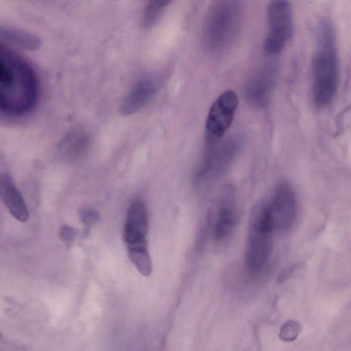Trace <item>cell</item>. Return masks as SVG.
I'll use <instances>...</instances> for the list:
<instances>
[{"instance_id": "obj_11", "label": "cell", "mask_w": 351, "mask_h": 351, "mask_svg": "<svg viewBox=\"0 0 351 351\" xmlns=\"http://www.w3.org/2000/svg\"><path fill=\"white\" fill-rule=\"evenodd\" d=\"M156 81L149 77L139 80L124 97L120 106L122 114L129 115L143 108L154 95Z\"/></svg>"}, {"instance_id": "obj_19", "label": "cell", "mask_w": 351, "mask_h": 351, "mask_svg": "<svg viewBox=\"0 0 351 351\" xmlns=\"http://www.w3.org/2000/svg\"><path fill=\"white\" fill-rule=\"evenodd\" d=\"M77 230L69 225H62L60 228L59 236L60 239L66 244H70L74 240Z\"/></svg>"}, {"instance_id": "obj_17", "label": "cell", "mask_w": 351, "mask_h": 351, "mask_svg": "<svg viewBox=\"0 0 351 351\" xmlns=\"http://www.w3.org/2000/svg\"><path fill=\"white\" fill-rule=\"evenodd\" d=\"M301 331L300 324L295 320H288L281 326L279 337L283 341L290 342L298 337Z\"/></svg>"}, {"instance_id": "obj_4", "label": "cell", "mask_w": 351, "mask_h": 351, "mask_svg": "<svg viewBox=\"0 0 351 351\" xmlns=\"http://www.w3.org/2000/svg\"><path fill=\"white\" fill-rule=\"evenodd\" d=\"M274 230L269 204L261 200L254 206L250 217L245 261L250 271L261 270L268 261L272 250Z\"/></svg>"}, {"instance_id": "obj_18", "label": "cell", "mask_w": 351, "mask_h": 351, "mask_svg": "<svg viewBox=\"0 0 351 351\" xmlns=\"http://www.w3.org/2000/svg\"><path fill=\"white\" fill-rule=\"evenodd\" d=\"M79 217L81 222L88 230V228L99 221V215L98 212L93 208H84L80 210Z\"/></svg>"}, {"instance_id": "obj_15", "label": "cell", "mask_w": 351, "mask_h": 351, "mask_svg": "<svg viewBox=\"0 0 351 351\" xmlns=\"http://www.w3.org/2000/svg\"><path fill=\"white\" fill-rule=\"evenodd\" d=\"M130 260L138 272L144 276H149L152 271V263L148 247H135L128 250Z\"/></svg>"}, {"instance_id": "obj_7", "label": "cell", "mask_w": 351, "mask_h": 351, "mask_svg": "<svg viewBox=\"0 0 351 351\" xmlns=\"http://www.w3.org/2000/svg\"><path fill=\"white\" fill-rule=\"evenodd\" d=\"M237 220V200L235 189L226 185L222 190L213 223V235L217 240L229 237Z\"/></svg>"}, {"instance_id": "obj_2", "label": "cell", "mask_w": 351, "mask_h": 351, "mask_svg": "<svg viewBox=\"0 0 351 351\" xmlns=\"http://www.w3.org/2000/svg\"><path fill=\"white\" fill-rule=\"evenodd\" d=\"M317 47L312 61L313 99L317 108L331 104L339 85L338 58L334 29L328 20L317 27Z\"/></svg>"}, {"instance_id": "obj_6", "label": "cell", "mask_w": 351, "mask_h": 351, "mask_svg": "<svg viewBox=\"0 0 351 351\" xmlns=\"http://www.w3.org/2000/svg\"><path fill=\"white\" fill-rule=\"evenodd\" d=\"M238 104L237 95L232 90L221 93L212 104L206 121V136L208 144H214L229 129Z\"/></svg>"}, {"instance_id": "obj_8", "label": "cell", "mask_w": 351, "mask_h": 351, "mask_svg": "<svg viewBox=\"0 0 351 351\" xmlns=\"http://www.w3.org/2000/svg\"><path fill=\"white\" fill-rule=\"evenodd\" d=\"M296 202L292 189L282 184L276 190L269 211L274 229L285 230L289 228L295 219Z\"/></svg>"}, {"instance_id": "obj_10", "label": "cell", "mask_w": 351, "mask_h": 351, "mask_svg": "<svg viewBox=\"0 0 351 351\" xmlns=\"http://www.w3.org/2000/svg\"><path fill=\"white\" fill-rule=\"evenodd\" d=\"M275 83V73L271 67L259 70L248 82L245 97L248 102L256 107L265 106L270 99Z\"/></svg>"}, {"instance_id": "obj_16", "label": "cell", "mask_w": 351, "mask_h": 351, "mask_svg": "<svg viewBox=\"0 0 351 351\" xmlns=\"http://www.w3.org/2000/svg\"><path fill=\"white\" fill-rule=\"evenodd\" d=\"M169 1H150L146 5L143 14V23L146 27L153 26L161 17L169 6Z\"/></svg>"}, {"instance_id": "obj_14", "label": "cell", "mask_w": 351, "mask_h": 351, "mask_svg": "<svg viewBox=\"0 0 351 351\" xmlns=\"http://www.w3.org/2000/svg\"><path fill=\"white\" fill-rule=\"evenodd\" d=\"M1 36L7 43L27 49H36L40 43L37 36L14 28L1 27Z\"/></svg>"}, {"instance_id": "obj_13", "label": "cell", "mask_w": 351, "mask_h": 351, "mask_svg": "<svg viewBox=\"0 0 351 351\" xmlns=\"http://www.w3.org/2000/svg\"><path fill=\"white\" fill-rule=\"evenodd\" d=\"M89 143V136L84 130L81 128L73 129L61 141L59 152L66 160H75L86 153Z\"/></svg>"}, {"instance_id": "obj_1", "label": "cell", "mask_w": 351, "mask_h": 351, "mask_svg": "<svg viewBox=\"0 0 351 351\" xmlns=\"http://www.w3.org/2000/svg\"><path fill=\"white\" fill-rule=\"evenodd\" d=\"M38 82L30 65L6 47L0 49V107L9 116L30 112L38 99Z\"/></svg>"}, {"instance_id": "obj_12", "label": "cell", "mask_w": 351, "mask_h": 351, "mask_svg": "<svg viewBox=\"0 0 351 351\" xmlns=\"http://www.w3.org/2000/svg\"><path fill=\"white\" fill-rule=\"evenodd\" d=\"M0 196L10 213L17 220H28V210L22 195L14 184L11 176L5 172L0 176Z\"/></svg>"}, {"instance_id": "obj_9", "label": "cell", "mask_w": 351, "mask_h": 351, "mask_svg": "<svg viewBox=\"0 0 351 351\" xmlns=\"http://www.w3.org/2000/svg\"><path fill=\"white\" fill-rule=\"evenodd\" d=\"M148 217L146 206L141 199L133 201L127 211L123 228L126 246L147 241Z\"/></svg>"}, {"instance_id": "obj_5", "label": "cell", "mask_w": 351, "mask_h": 351, "mask_svg": "<svg viewBox=\"0 0 351 351\" xmlns=\"http://www.w3.org/2000/svg\"><path fill=\"white\" fill-rule=\"evenodd\" d=\"M268 31L263 49L269 55L280 53L290 40L293 33V17L290 3L287 1H271L267 7Z\"/></svg>"}, {"instance_id": "obj_3", "label": "cell", "mask_w": 351, "mask_h": 351, "mask_svg": "<svg viewBox=\"0 0 351 351\" xmlns=\"http://www.w3.org/2000/svg\"><path fill=\"white\" fill-rule=\"evenodd\" d=\"M241 21L238 1H217L210 6L203 28L204 45L210 51L228 47L237 36Z\"/></svg>"}]
</instances>
